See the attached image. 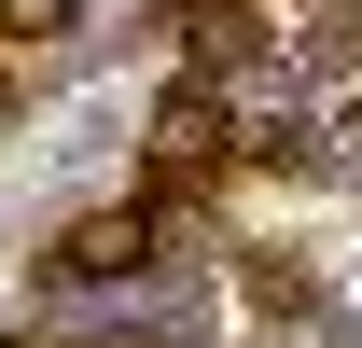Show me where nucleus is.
<instances>
[{
    "label": "nucleus",
    "instance_id": "nucleus-4",
    "mask_svg": "<svg viewBox=\"0 0 362 348\" xmlns=\"http://www.w3.org/2000/svg\"><path fill=\"white\" fill-rule=\"evenodd\" d=\"M14 28H70V0H0V42Z\"/></svg>",
    "mask_w": 362,
    "mask_h": 348
},
{
    "label": "nucleus",
    "instance_id": "nucleus-2",
    "mask_svg": "<svg viewBox=\"0 0 362 348\" xmlns=\"http://www.w3.org/2000/svg\"><path fill=\"white\" fill-rule=\"evenodd\" d=\"M237 293L265 306V320H320V265L307 251H237Z\"/></svg>",
    "mask_w": 362,
    "mask_h": 348
},
{
    "label": "nucleus",
    "instance_id": "nucleus-1",
    "mask_svg": "<svg viewBox=\"0 0 362 348\" xmlns=\"http://www.w3.org/2000/svg\"><path fill=\"white\" fill-rule=\"evenodd\" d=\"M223 153H237L223 84H168V98H153V139H139V209H168V195H195V181H223Z\"/></svg>",
    "mask_w": 362,
    "mask_h": 348
},
{
    "label": "nucleus",
    "instance_id": "nucleus-3",
    "mask_svg": "<svg viewBox=\"0 0 362 348\" xmlns=\"http://www.w3.org/2000/svg\"><path fill=\"white\" fill-rule=\"evenodd\" d=\"M251 153H265V181H307V195H320V181H349V168H334V126H307V112H279Z\"/></svg>",
    "mask_w": 362,
    "mask_h": 348
}]
</instances>
